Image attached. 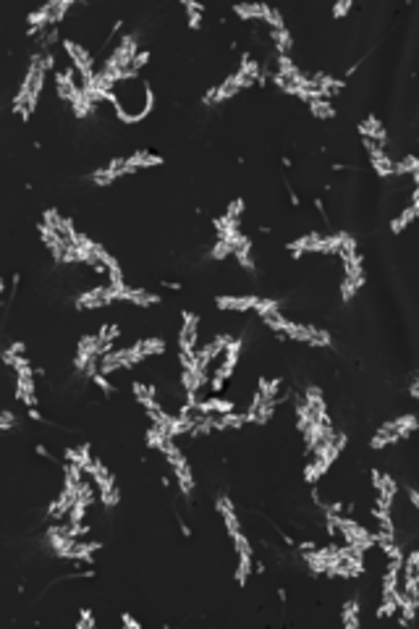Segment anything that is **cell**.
I'll list each match as a JSON object with an SVG mask.
<instances>
[{"label": "cell", "instance_id": "obj_42", "mask_svg": "<svg viewBox=\"0 0 419 629\" xmlns=\"http://www.w3.org/2000/svg\"><path fill=\"white\" fill-rule=\"evenodd\" d=\"M29 412V419H34V422H42V414H40V409H37V407H32V409H26Z\"/></svg>", "mask_w": 419, "mask_h": 629}, {"label": "cell", "instance_id": "obj_2", "mask_svg": "<svg viewBox=\"0 0 419 629\" xmlns=\"http://www.w3.org/2000/svg\"><path fill=\"white\" fill-rule=\"evenodd\" d=\"M48 66H45V60H42L40 53H34L32 60H29V66L24 71V79L18 84L16 95H13V113L21 116V121H29L32 113L37 110L40 105V97L45 92V82H48Z\"/></svg>", "mask_w": 419, "mask_h": 629}, {"label": "cell", "instance_id": "obj_16", "mask_svg": "<svg viewBox=\"0 0 419 629\" xmlns=\"http://www.w3.org/2000/svg\"><path fill=\"white\" fill-rule=\"evenodd\" d=\"M113 291H116V304L129 302V304H134V307H155V304L163 302L160 294H152L147 291V289H139V286L121 284V286H113Z\"/></svg>", "mask_w": 419, "mask_h": 629}, {"label": "cell", "instance_id": "obj_11", "mask_svg": "<svg viewBox=\"0 0 419 629\" xmlns=\"http://www.w3.org/2000/svg\"><path fill=\"white\" fill-rule=\"evenodd\" d=\"M63 50H66L71 68H74L76 76H79V87H87V84L94 79V71H97L94 55L84 48L82 42H76V40H63Z\"/></svg>", "mask_w": 419, "mask_h": 629}, {"label": "cell", "instance_id": "obj_7", "mask_svg": "<svg viewBox=\"0 0 419 629\" xmlns=\"http://www.w3.org/2000/svg\"><path fill=\"white\" fill-rule=\"evenodd\" d=\"M241 352H244V338L241 335H231L226 341L223 354H220V360L215 362V367H212V375H210L207 388L212 396H220L223 386L234 377L236 367H239V360H241Z\"/></svg>", "mask_w": 419, "mask_h": 629}, {"label": "cell", "instance_id": "obj_40", "mask_svg": "<svg viewBox=\"0 0 419 629\" xmlns=\"http://www.w3.org/2000/svg\"><path fill=\"white\" fill-rule=\"evenodd\" d=\"M403 490H406V495H409L411 506H414V509H419V493H417V490H414V488H409V485L403 488Z\"/></svg>", "mask_w": 419, "mask_h": 629}, {"label": "cell", "instance_id": "obj_3", "mask_svg": "<svg viewBox=\"0 0 419 629\" xmlns=\"http://www.w3.org/2000/svg\"><path fill=\"white\" fill-rule=\"evenodd\" d=\"M346 446H349V436H346V433H341V430H335L333 436L325 438L320 446H315V448L307 453V464H304V483H307V485H317L320 480L330 472V467H333L335 461L341 459V453L346 451Z\"/></svg>", "mask_w": 419, "mask_h": 629}, {"label": "cell", "instance_id": "obj_22", "mask_svg": "<svg viewBox=\"0 0 419 629\" xmlns=\"http://www.w3.org/2000/svg\"><path fill=\"white\" fill-rule=\"evenodd\" d=\"M131 394H134V399L139 402V407H144V412H155L163 407L158 396V388H155V383H150V380H134V383H131ZM163 409H165V407H163Z\"/></svg>", "mask_w": 419, "mask_h": 629}, {"label": "cell", "instance_id": "obj_27", "mask_svg": "<svg viewBox=\"0 0 419 629\" xmlns=\"http://www.w3.org/2000/svg\"><path fill=\"white\" fill-rule=\"evenodd\" d=\"M97 346H100V354H108L116 349V341L121 338V326H116V323H105V326H100V330H97Z\"/></svg>", "mask_w": 419, "mask_h": 629}, {"label": "cell", "instance_id": "obj_33", "mask_svg": "<svg viewBox=\"0 0 419 629\" xmlns=\"http://www.w3.org/2000/svg\"><path fill=\"white\" fill-rule=\"evenodd\" d=\"M244 208H246V205H244V200H241V197H236L234 202H228V208H226V213H223V215H226V218H231V220H236V223H241Z\"/></svg>", "mask_w": 419, "mask_h": 629}, {"label": "cell", "instance_id": "obj_37", "mask_svg": "<svg viewBox=\"0 0 419 629\" xmlns=\"http://www.w3.org/2000/svg\"><path fill=\"white\" fill-rule=\"evenodd\" d=\"M16 414L9 409H0V430H11V428H16Z\"/></svg>", "mask_w": 419, "mask_h": 629}, {"label": "cell", "instance_id": "obj_38", "mask_svg": "<svg viewBox=\"0 0 419 629\" xmlns=\"http://www.w3.org/2000/svg\"><path fill=\"white\" fill-rule=\"evenodd\" d=\"M354 9V3L352 0H341V3H335L333 6V11H330V14H333V18H344L346 14H349V11Z\"/></svg>", "mask_w": 419, "mask_h": 629}, {"label": "cell", "instance_id": "obj_14", "mask_svg": "<svg viewBox=\"0 0 419 629\" xmlns=\"http://www.w3.org/2000/svg\"><path fill=\"white\" fill-rule=\"evenodd\" d=\"M369 480H372V488H375V503L372 506H377V509H393L396 495H398V483L383 470H369Z\"/></svg>", "mask_w": 419, "mask_h": 629}, {"label": "cell", "instance_id": "obj_24", "mask_svg": "<svg viewBox=\"0 0 419 629\" xmlns=\"http://www.w3.org/2000/svg\"><path fill=\"white\" fill-rule=\"evenodd\" d=\"M234 409V399H223V396H210V399H200L197 402V412H202V414H228Z\"/></svg>", "mask_w": 419, "mask_h": 629}, {"label": "cell", "instance_id": "obj_35", "mask_svg": "<svg viewBox=\"0 0 419 629\" xmlns=\"http://www.w3.org/2000/svg\"><path fill=\"white\" fill-rule=\"evenodd\" d=\"M89 380H92L94 386L100 388V391H102V394H105V396L116 394V386H113V383H110V380H108V377H105V375H100V372H94V375L89 377Z\"/></svg>", "mask_w": 419, "mask_h": 629}, {"label": "cell", "instance_id": "obj_34", "mask_svg": "<svg viewBox=\"0 0 419 629\" xmlns=\"http://www.w3.org/2000/svg\"><path fill=\"white\" fill-rule=\"evenodd\" d=\"M150 50H139L134 55V60H131V68H129V74L131 76H139V71H142L144 66H147V63H150Z\"/></svg>", "mask_w": 419, "mask_h": 629}, {"label": "cell", "instance_id": "obj_1", "mask_svg": "<svg viewBox=\"0 0 419 629\" xmlns=\"http://www.w3.org/2000/svg\"><path fill=\"white\" fill-rule=\"evenodd\" d=\"M108 102L116 108L118 118H121L126 126H131V124H139V121H144V118L150 116L155 95H152L150 84L142 82L139 76H134V79L118 82L116 87L110 90Z\"/></svg>", "mask_w": 419, "mask_h": 629}, {"label": "cell", "instance_id": "obj_15", "mask_svg": "<svg viewBox=\"0 0 419 629\" xmlns=\"http://www.w3.org/2000/svg\"><path fill=\"white\" fill-rule=\"evenodd\" d=\"M176 346L178 352H197V346H200V315L197 312H181V328H178Z\"/></svg>", "mask_w": 419, "mask_h": 629}, {"label": "cell", "instance_id": "obj_25", "mask_svg": "<svg viewBox=\"0 0 419 629\" xmlns=\"http://www.w3.org/2000/svg\"><path fill=\"white\" fill-rule=\"evenodd\" d=\"M417 215H419V202H409V205H406L403 210H398V215L391 220V234H396V236L403 234V231L417 220Z\"/></svg>", "mask_w": 419, "mask_h": 629}, {"label": "cell", "instance_id": "obj_18", "mask_svg": "<svg viewBox=\"0 0 419 629\" xmlns=\"http://www.w3.org/2000/svg\"><path fill=\"white\" fill-rule=\"evenodd\" d=\"M276 404L278 402H270L265 396L260 394H251V402L246 407V425H268L270 419L276 417Z\"/></svg>", "mask_w": 419, "mask_h": 629}, {"label": "cell", "instance_id": "obj_39", "mask_svg": "<svg viewBox=\"0 0 419 629\" xmlns=\"http://www.w3.org/2000/svg\"><path fill=\"white\" fill-rule=\"evenodd\" d=\"M121 624H124V627H129V629H142V624H139L131 613H124V616H121Z\"/></svg>", "mask_w": 419, "mask_h": 629}, {"label": "cell", "instance_id": "obj_23", "mask_svg": "<svg viewBox=\"0 0 419 629\" xmlns=\"http://www.w3.org/2000/svg\"><path fill=\"white\" fill-rule=\"evenodd\" d=\"M163 163H165V160L160 158V155L144 150V147H136L134 152L126 155V168H129V173H136V171H144V168H160Z\"/></svg>", "mask_w": 419, "mask_h": 629}, {"label": "cell", "instance_id": "obj_45", "mask_svg": "<svg viewBox=\"0 0 419 629\" xmlns=\"http://www.w3.org/2000/svg\"><path fill=\"white\" fill-rule=\"evenodd\" d=\"M315 208H317L320 215H325V205H322V200H320V197H315Z\"/></svg>", "mask_w": 419, "mask_h": 629}, {"label": "cell", "instance_id": "obj_31", "mask_svg": "<svg viewBox=\"0 0 419 629\" xmlns=\"http://www.w3.org/2000/svg\"><path fill=\"white\" fill-rule=\"evenodd\" d=\"M181 9L186 11V18H189V29H200L202 18H205V6L200 3H192V0H184Z\"/></svg>", "mask_w": 419, "mask_h": 629}, {"label": "cell", "instance_id": "obj_12", "mask_svg": "<svg viewBox=\"0 0 419 629\" xmlns=\"http://www.w3.org/2000/svg\"><path fill=\"white\" fill-rule=\"evenodd\" d=\"M231 545H234V556H236L234 579H236V585L244 587L249 582L251 571H254V545H251V540L244 535V532L231 537Z\"/></svg>", "mask_w": 419, "mask_h": 629}, {"label": "cell", "instance_id": "obj_6", "mask_svg": "<svg viewBox=\"0 0 419 629\" xmlns=\"http://www.w3.org/2000/svg\"><path fill=\"white\" fill-rule=\"evenodd\" d=\"M367 571V551L354 548V545L338 543L333 561L327 566L325 577L330 579H357Z\"/></svg>", "mask_w": 419, "mask_h": 629}, {"label": "cell", "instance_id": "obj_9", "mask_svg": "<svg viewBox=\"0 0 419 629\" xmlns=\"http://www.w3.org/2000/svg\"><path fill=\"white\" fill-rule=\"evenodd\" d=\"M87 478L94 483V490H97V501L105 506V509H113L121 503V488L116 483V475L110 472V467L102 459H94Z\"/></svg>", "mask_w": 419, "mask_h": 629}, {"label": "cell", "instance_id": "obj_29", "mask_svg": "<svg viewBox=\"0 0 419 629\" xmlns=\"http://www.w3.org/2000/svg\"><path fill=\"white\" fill-rule=\"evenodd\" d=\"M270 42H273V50H276V55H291V53H293V34L288 32V26L270 29Z\"/></svg>", "mask_w": 419, "mask_h": 629}, {"label": "cell", "instance_id": "obj_41", "mask_svg": "<svg viewBox=\"0 0 419 629\" xmlns=\"http://www.w3.org/2000/svg\"><path fill=\"white\" fill-rule=\"evenodd\" d=\"M409 396H411V399H419V377H417V375L411 377V383H409Z\"/></svg>", "mask_w": 419, "mask_h": 629}, {"label": "cell", "instance_id": "obj_26", "mask_svg": "<svg viewBox=\"0 0 419 629\" xmlns=\"http://www.w3.org/2000/svg\"><path fill=\"white\" fill-rule=\"evenodd\" d=\"M341 624L346 629H359L361 627V603L359 598H349L344 606H341Z\"/></svg>", "mask_w": 419, "mask_h": 629}, {"label": "cell", "instance_id": "obj_36", "mask_svg": "<svg viewBox=\"0 0 419 629\" xmlns=\"http://www.w3.org/2000/svg\"><path fill=\"white\" fill-rule=\"evenodd\" d=\"M94 624H97V619L92 616V611H89V608H82L79 621H76V629H92Z\"/></svg>", "mask_w": 419, "mask_h": 629}, {"label": "cell", "instance_id": "obj_44", "mask_svg": "<svg viewBox=\"0 0 419 629\" xmlns=\"http://www.w3.org/2000/svg\"><path fill=\"white\" fill-rule=\"evenodd\" d=\"M163 286H165V289H173V291H181V284H176V281H163Z\"/></svg>", "mask_w": 419, "mask_h": 629}, {"label": "cell", "instance_id": "obj_20", "mask_svg": "<svg viewBox=\"0 0 419 629\" xmlns=\"http://www.w3.org/2000/svg\"><path fill=\"white\" fill-rule=\"evenodd\" d=\"M215 512H218L228 537H236L239 532H244L241 520H239V512H236V503L231 501V495H218V498H215Z\"/></svg>", "mask_w": 419, "mask_h": 629}, {"label": "cell", "instance_id": "obj_13", "mask_svg": "<svg viewBox=\"0 0 419 629\" xmlns=\"http://www.w3.org/2000/svg\"><path fill=\"white\" fill-rule=\"evenodd\" d=\"M116 304V291L110 284H97L92 289L82 291L74 299V307L79 312H94V310H105V307H113Z\"/></svg>", "mask_w": 419, "mask_h": 629}, {"label": "cell", "instance_id": "obj_28", "mask_svg": "<svg viewBox=\"0 0 419 629\" xmlns=\"http://www.w3.org/2000/svg\"><path fill=\"white\" fill-rule=\"evenodd\" d=\"M234 14L241 18V21L262 24V18L268 14V3H239V6H234Z\"/></svg>", "mask_w": 419, "mask_h": 629}, {"label": "cell", "instance_id": "obj_46", "mask_svg": "<svg viewBox=\"0 0 419 629\" xmlns=\"http://www.w3.org/2000/svg\"><path fill=\"white\" fill-rule=\"evenodd\" d=\"M6 291V281H3V276H0V294Z\"/></svg>", "mask_w": 419, "mask_h": 629}, {"label": "cell", "instance_id": "obj_21", "mask_svg": "<svg viewBox=\"0 0 419 629\" xmlns=\"http://www.w3.org/2000/svg\"><path fill=\"white\" fill-rule=\"evenodd\" d=\"M357 131H359L361 142H375L380 147H388V129L377 116H367L364 121H359Z\"/></svg>", "mask_w": 419, "mask_h": 629}, {"label": "cell", "instance_id": "obj_4", "mask_svg": "<svg viewBox=\"0 0 419 629\" xmlns=\"http://www.w3.org/2000/svg\"><path fill=\"white\" fill-rule=\"evenodd\" d=\"M215 307L220 312H236V315H246V312H254V315H265V312L281 310V299L276 296H262V294H218L215 299Z\"/></svg>", "mask_w": 419, "mask_h": 629}, {"label": "cell", "instance_id": "obj_10", "mask_svg": "<svg viewBox=\"0 0 419 629\" xmlns=\"http://www.w3.org/2000/svg\"><path fill=\"white\" fill-rule=\"evenodd\" d=\"M281 335L288 338V341H296V344L315 346V349H330V346H333V335H330V330L310 326V323H299V320H291V318L285 320L283 333Z\"/></svg>", "mask_w": 419, "mask_h": 629}, {"label": "cell", "instance_id": "obj_19", "mask_svg": "<svg viewBox=\"0 0 419 629\" xmlns=\"http://www.w3.org/2000/svg\"><path fill=\"white\" fill-rule=\"evenodd\" d=\"M364 144V152L369 158V166L377 173V178H391L393 176V158L388 155V147H380L375 142H361Z\"/></svg>", "mask_w": 419, "mask_h": 629}, {"label": "cell", "instance_id": "obj_5", "mask_svg": "<svg viewBox=\"0 0 419 629\" xmlns=\"http://www.w3.org/2000/svg\"><path fill=\"white\" fill-rule=\"evenodd\" d=\"M158 453L168 461V467H170V472H173V480H176V485H178V490H181V495H184L186 501H192L194 470H192V461H189V456L178 448V443L173 441V438H168L165 443L158 448Z\"/></svg>", "mask_w": 419, "mask_h": 629}, {"label": "cell", "instance_id": "obj_43", "mask_svg": "<svg viewBox=\"0 0 419 629\" xmlns=\"http://www.w3.org/2000/svg\"><path fill=\"white\" fill-rule=\"evenodd\" d=\"M288 200H291L293 208H299V205H302V200H299V194L293 192V189H291V192H288Z\"/></svg>", "mask_w": 419, "mask_h": 629}, {"label": "cell", "instance_id": "obj_32", "mask_svg": "<svg viewBox=\"0 0 419 629\" xmlns=\"http://www.w3.org/2000/svg\"><path fill=\"white\" fill-rule=\"evenodd\" d=\"M310 113L320 121H330L335 116V105L330 100H312L310 102Z\"/></svg>", "mask_w": 419, "mask_h": 629}, {"label": "cell", "instance_id": "obj_30", "mask_svg": "<svg viewBox=\"0 0 419 629\" xmlns=\"http://www.w3.org/2000/svg\"><path fill=\"white\" fill-rule=\"evenodd\" d=\"M361 286H364V281H354V278L341 276V281H338V294H341V302H352L354 296L361 291Z\"/></svg>", "mask_w": 419, "mask_h": 629}, {"label": "cell", "instance_id": "obj_17", "mask_svg": "<svg viewBox=\"0 0 419 629\" xmlns=\"http://www.w3.org/2000/svg\"><path fill=\"white\" fill-rule=\"evenodd\" d=\"M53 82H55V95H58L63 102H68V105H71V102L82 95L79 76H76V71L71 66L55 68V71H53Z\"/></svg>", "mask_w": 419, "mask_h": 629}, {"label": "cell", "instance_id": "obj_8", "mask_svg": "<svg viewBox=\"0 0 419 629\" xmlns=\"http://www.w3.org/2000/svg\"><path fill=\"white\" fill-rule=\"evenodd\" d=\"M417 428H419L417 414H401V417L388 419V422H383V425L375 430V436H372V441H369V448L383 451V448H388V446L401 443V441L414 436Z\"/></svg>", "mask_w": 419, "mask_h": 629}]
</instances>
